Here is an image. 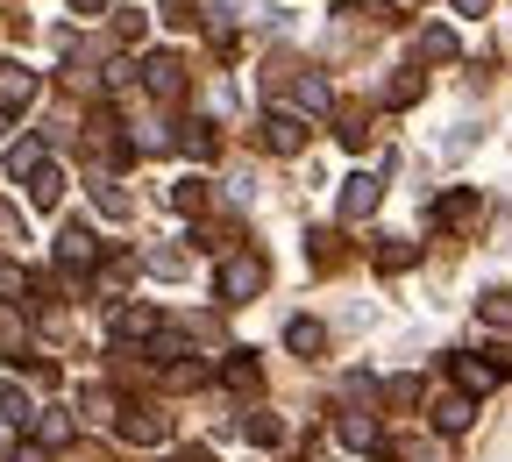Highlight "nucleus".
I'll return each mask as SVG.
<instances>
[{"label": "nucleus", "mask_w": 512, "mask_h": 462, "mask_svg": "<svg viewBox=\"0 0 512 462\" xmlns=\"http://www.w3.org/2000/svg\"><path fill=\"white\" fill-rule=\"evenodd\" d=\"M328 100H335V93H328V79H299V107H313V114H320Z\"/></svg>", "instance_id": "412c9836"}, {"label": "nucleus", "mask_w": 512, "mask_h": 462, "mask_svg": "<svg viewBox=\"0 0 512 462\" xmlns=\"http://www.w3.org/2000/svg\"><path fill=\"white\" fill-rule=\"evenodd\" d=\"M320 342H328V335H320V320H292L285 327V349H299V356H313Z\"/></svg>", "instance_id": "2eb2a0df"}, {"label": "nucleus", "mask_w": 512, "mask_h": 462, "mask_svg": "<svg viewBox=\"0 0 512 462\" xmlns=\"http://www.w3.org/2000/svg\"><path fill=\"white\" fill-rule=\"evenodd\" d=\"M242 441H256V448H278V441H285V427H278L271 413H249V420H242Z\"/></svg>", "instance_id": "ddd939ff"}, {"label": "nucleus", "mask_w": 512, "mask_h": 462, "mask_svg": "<svg viewBox=\"0 0 512 462\" xmlns=\"http://www.w3.org/2000/svg\"><path fill=\"white\" fill-rule=\"evenodd\" d=\"M256 285H264V263L256 256H228L221 263V299H249Z\"/></svg>", "instance_id": "39448f33"}, {"label": "nucleus", "mask_w": 512, "mask_h": 462, "mask_svg": "<svg viewBox=\"0 0 512 462\" xmlns=\"http://www.w3.org/2000/svg\"><path fill=\"white\" fill-rule=\"evenodd\" d=\"M29 427H36V448H64V441H72V413H57V406L36 413Z\"/></svg>", "instance_id": "9d476101"}, {"label": "nucleus", "mask_w": 512, "mask_h": 462, "mask_svg": "<svg viewBox=\"0 0 512 462\" xmlns=\"http://www.w3.org/2000/svg\"><path fill=\"white\" fill-rule=\"evenodd\" d=\"M456 384H463V399H470V391H491L498 384V370L477 363V356H456Z\"/></svg>", "instance_id": "9b49d317"}, {"label": "nucleus", "mask_w": 512, "mask_h": 462, "mask_svg": "<svg viewBox=\"0 0 512 462\" xmlns=\"http://www.w3.org/2000/svg\"><path fill=\"white\" fill-rule=\"evenodd\" d=\"M427 64H441V57H456V36H448V29H420V43H413Z\"/></svg>", "instance_id": "dca6fc26"}, {"label": "nucleus", "mask_w": 512, "mask_h": 462, "mask_svg": "<svg viewBox=\"0 0 512 462\" xmlns=\"http://www.w3.org/2000/svg\"><path fill=\"white\" fill-rule=\"evenodd\" d=\"M477 221H484L477 185H456V192H441V200H434V228H477Z\"/></svg>", "instance_id": "f257e3e1"}, {"label": "nucleus", "mask_w": 512, "mask_h": 462, "mask_svg": "<svg viewBox=\"0 0 512 462\" xmlns=\"http://www.w3.org/2000/svg\"><path fill=\"white\" fill-rule=\"evenodd\" d=\"M36 100V72L29 64H15V57H0V114L8 107H29Z\"/></svg>", "instance_id": "7ed1b4c3"}, {"label": "nucleus", "mask_w": 512, "mask_h": 462, "mask_svg": "<svg viewBox=\"0 0 512 462\" xmlns=\"http://www.w3.org/2000/svg\"><path fill=\"white\" fill-rule=\"evenodd\" d=\"M171 200H178V207H185V214H200V207H207V185H200V178H185V185H178V192H171Z\"/></svg>", "instance_id": "4be33fe9"}, {"label": "nucleus", "mask_w": 512, "mask_h": 462, "mask_svg": "<svg viewBox=\"0 0 512 462\" xmlns=\"http://www.w3.org/2000/svg\"><path fill=\"white\" fill-rule=\"evenodd\" d=\"M228 384H235V391H256V363L235 356V363H228Z\"/></svg>", "instance_id": "393cba45"}, {"label": "nucleus", "mask_w": 512, "mask_h": 462, "mask_svg": "<svg viewBox=\"0 0 512 462\" xmlns=\"http://www.w3.org/2000/svg\"><path fill=\"white\" fill-rule=\"evenodd\" d=\"M93 256H100V242H93V228H86V221H72V228L57 235V263H64V271H86Z\"/></svg>", "instance_id": "20e7f679"}, {"label": "nucleus", "mask_w": 512, "mask_h": 462, "mask_svg": "<svg viewBox=\"0 0 512 462\" xmlns=\"http://www.w3.org/2000/svg\"><path fill=\"white\" fill-rule=\"evenodd\" d=\"M342 441H349V448H377V420H370V413H363V420L349 413V420H342Z\"/></svg>", "instance_id": "6ab92c4d"}, {"label": "nucleus", "mask_w": 512, "mask_h": 462, "mask_svg": "<svg viewBox=\"0 0 512 462\" xmlns=\"http://www.w3.org/2000/svg\"><path fill=\"white\" fill-rule=\"evenodd\" d=\"M178 462H214V455H207V448H185V455H178Z\"/></svg>", "instance_id": "cd10ccee"}, {"label": "nucleus", "mask_w": 512, "mask_h": 462, "mask_svg": "<svg viewBox=\"0 0 512 462\" xmlns=\"http://www.w3.org/2000/svg\"><path fill=\"white\" fill-rule=\"evenodd\" d=\"M164 434H171L164 413H128V420H121V441H136V448H150V441H164Z\"/></svg>", "instance_id": "0eeeda50"}, {"label": "nucleus", "mask_w": 512, "mask_h": 462, "mask_svg": "<svg viewBox=\"0 0 512 462\" xmlns=\"http://www.w3.org/2000/svg\"><path fill=\"white\" fill-rule=\"evenodd\" d=\"M0 413H8L15 427H29V420H36V406H29V391H22V384H8V391H0Z\"/></svg>", "instance_id": "f3484780"}, {"label": "nucleus", "mask_w": 512, "mask_h": 462, "mask_svg": "<svg viewBox=\"0 0 512 462\" xmlns=\"http://www.w3.org/2000/svg\"><path fill=\"white\" fill-rule=\"evenodd\" d=\"M477 313H484V327H498V335H505V327H512V292H484Z\"/></svg>", "instance_id": "4468645a"}, {"label": "nucleus", "mask_w": 512, "mask_h": 462, "mask_svg": "<svg viewBox=\"0 0 512 462\" xmlns=\"http://www.w3.org/2000/svg\"><path fill=\"white\" fill-rule=\"evenodd\" d=\"M57 192H64V178H57V171L43 164V171L29 178V200H36V207H57Z\"/></svg>", "instance_id": "a211bd4d"}, {"label": "nucleus", "mask_w": 512, "mask_h": 462, "mask_svg": "<svg viewBox=\"0 0 512 462\" xmlns=\"http://www.w3.org/2000/svg\"><path fill=\"white\" fill-rule=\"evenodd\" d=\"M150 271H157V278H178L185 256H178V249H150Z\"/></svg>", "instance_id": "5701e85b"}, {"label": "nucleus", "mask_w": 512, "mask_h": 462, "mask_svg": "<svg viewBox=\"0 0 512 462\" xmlns=\"http://www.w3.org/2000/svg\"><path fill=\"white\" fill-rule=\"evenodd\" d=\"M264 150L299 157V150H306V121H299V114H285V107H278V114H264Z\"/></svg>", "instance_id": "f03ea898"}, {"label": "nucleus", "mask_w": 512, "mask_h": 462, "mask_svg": "<svg viewBox=\"0 0 512 462\" xmlns=\"http://www.w3.org/2000/svg\"><path fill=\"white\" fill-rule=\"evenodd\" d=\"M178 143H185V157H214V136H207V128H185Z\"/></svg>", "instance_id": "b1692460"}, {"label": "nucleus", "mask_w": 512, "mask_h": 462, "mask_svg": "<svg viewBox=\"0 0 512 462\" xmlns=\"http://www.w3.org/2000/svg\"><path fill=\"white\" fill-rule=\"evenodd\" d=\"M406 263H413V242H384L377 249V271H406Z\"/></svg>", "instance_id": "aec40b11"}, {"label": "nucleus", "mask_w": 512, "mask_h": 462, "mask_svg": "<svg viewBox=\"0 0 512 462\" xmlns=\"http://www.w3.org/2000/svg\"><path fill=\"white\" fill-rule=\"evenodd\" d=\"M36 171H43V143H36V136H22V143L8 150V178H36Z\"/></svg>", "instance_id": "f8f14e48"}, {"label": "nucleus", "mask_w": 512, "mask_h": 462, "mask_svg": "<svg viewBox=\"0 0 512 462\" xmlns=\"http://www.w3.org/2000/svg\"><path fill=\"white\" fill-rule=\"evenodd\" d=\"M470 420H477V406H470V399H463V391H448V399H441V406H434V427H441V434H463V427H470Z\"/></svg>", "instance_id": "6e6552de"}, {"label": "nucleus", "mask_w": 512, "mask_h": 462, "mask_svg": "<svg viewBox=\"0 0 512 462\" xmlns=\"http://www.w3.org/2000/svg\"><path fill=\"white\" fill-rule=\"evenodd\" d=\"M0 462H8V455H0Z\"/></svg>", "instance_id": "c756f323"}, {"label": "nucleus", "mask_w": 512, "mask_h": 462, "mask_svg": "<svg viewBox=\"0 0 512 462\" xmlns=\"http://www.w3.org/2000/svg\"><path fill=\"white\" fill-rule=\"evenodd\" d=\"M0 136H8V114H0Z\"/></svg>", "instance_id": "c85d7f7f"}, {"label": "nucleus", "mask_w": 512, "mask_h": 462, "mask_svg": "<svg viewBox=\"0 0 512 462\" xmlns=\"http://www.w3.org/2000/svg\"><path fill=\"white\" fill-rule=\"evenodd\" d=\"M178 79H185V64H178V50H157V57L143 64V86H150L157 100H171V93H178Z\"/></svg>", "instance_id": "423d86ee"}, {"label": "nucleus", "mask_w": 512, "mask_h": 462, "mask_svg": "<svg viewBox=\"0 0 512 462\" xmlns=\"http://www.w3.org/2000/svg\"><path fill=\"white\" fill-rule=\"evenodd\" d=\"M72 8H79V15H100V8H107V0H72Z\"/></svg>", "instance_id": "bb28decb"}, {"label": "nucleus", "mask_w": 512, "mask_h": 462, "mask_svg": "<svg viewBox=\"0 0 512 462\" xmlns=\"http://www.w3.org/2000/svg\"><path fill=\"white\" fill-rule=\"evenodd\" d=\"M370 207H377V178L363 171V178H349V185H342V214H349V221H363Z\"/></svg>", "instance_id": "1a4fd4ad"}, {"label": "nucleus", "mask_w": 512, "mask_h": 462, "mask_svg": "<svg viewBox=\"0 0 512 462\" xmlns=\"http://www.w3.org/2000/svg\"><path fill=\"white\" fill-rule=\"evenodd\" d=\"M456 8H463V15H484V8H491V0H456Z\"/></svg>", "instance_id": "a878e982"}]
</instances>
